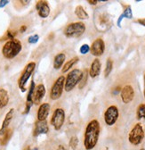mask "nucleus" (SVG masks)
<instances>
[{
	"instance_id": "3",
	"label": "nucleus",
	"mask_w": 145,
	"mask_h": 150,
	"mask_svg": "<svg viewBox=\"0 0 145 150\" xmlns=\"http://www.w3.org/2000/svg\"><path fill=\"white\" fill-rule=\"evenodd\" d=\"M82 77V71L79 69H73L71 70L67 77L65 78L64 83V89L67 92H69L73 89L77 85H78Z\"/></svg>"
},
{
	"instance_id": "12",
	"label": "nucleus",
	"mask_w": 145,
	"mask_h": 150,
	"mask_svg": "<svg viewBox=\"0 0 145 150\" xmlns=\"http://www.w3.org/2000/svg\"><path fill=\"white\" fill-rule=\"evenodd\" d=\"M36 10L38 11V14L40 18L46 19L50 15L51 9L48 5V2L44 1V0H40L36 3Z\"/></svg>"
},
{
	"instance_id": "13",
	"label": "nucleus",
	"mask_w": 145,
	"mask_h": 150,
	"mask_svg": "<svg viewBox=\"0 0 145 150\" xmlns=\"http://www.w3.org/2000/svg\"><path fill=\"white\" fill-rule=\"evenodd\" d=\"M49 131L48 123L46 121H37L33 129V137H38L41 134H47Z\"/></svg>"
},
{
	"instance_id": "17",
	"label": "nucleus",
	"mask_w": 145,
	"mask_h": 150,
	"mask_svg": "<svg viewBox=\"0 0 145 150\" xmlns=\"http://www.w3.org/2000/svg\"><path fill=\"white\" fill-rule=\"evenodd\" d=\"M50 108L51 106L49 103H43L39 105L37 114L38 121H46V118L50 112Z\"/></svg>"
},
{
	"instance_id": "9",
	"label": "nucleus",
	"mask_w": 145,
	"mask_h": 150,
	"mask_svg": "<svg viewBox=\"0 0 145 150\" xmlns=\"http://www.w3.org/2000/svg\"><path fill=\"white\" fill-rule=\"evenodd\" d=\"M119 116V111L116 105L109 106L104 112V122L108 126L114 125Z\"/></svg>"
},
{
	"instance_id": "37",
	"label": "nucleus",
	"mask_w": 145,
	"mask_h": 150,
	"mask_svg": "<svg viewBox=\"0 0 145 150\" xmlns=\"http://www.w3.org/2000/svg\"><path fill=\"white\" fill-rule=\"evenodd\" d=\"M26 30H27V26H26V25H22V26L20 28V32L22 33V32H24Z\"/></svg>"
},
{
	"instance_id": "41",
	"label": "nucleus",
	"mask_w": 145,
	"mask_h": 150,
	"mask_svg": "<svg viewBox=\"0 0 145 150\" xmlns=\"http://www.w3.org/2000/svg\"><path fill=\"white\" fill-rule=\"evenodd\" d=\"M140 150H145V149H144V148H141Z\"/></svg>"
},
{
	"instance_id": "29",
	"label": "nucleus",
	"mask_w": 145,
	"mask_h": 150,
	"mask_svg": "<svg viewBox=\"0 0 145 150\" xmlns=\"http://www.w3.org/2000/svg\"><path fill=\"white\" fill-rule=\"evenodd\" d=\"M123 15H124V17L127 18V19H132L133 18V13H132V9H131L130 6H125V9L124 10Z\"/></svg>"
},
{
	"instance_id": "19",
	"label": "nucleus",
	"mask_w": 145,
	"mask_h": 150,
	"mask_svg": "<svg viewBox=\"0 0 145 150\" xmlns=\"http://www.w3.org/2000/svg\"><path fill=\"white\" fill-rule=\"evenodd\" d=\"M101 67H102V64H101L100 59L95 58L92 62L91 66H90V69L88 71L89 76L91 78H96L101 72Z\"/></svg>"
},
{
	"instance_id": "24",
	"label": "nucleus",
	"mask_w": 145,
	"mask_h": 150,
	"mask_svg": "<svg viewBox=\"0 0 145 150\" xmlns=\"http://www.w3.org/2000/svg\"><path fill=\"white\" fill-rule=\"evenodd\" d=\"M12 136H13V129L8 128L6 130V132L2 135V137L0 138V145H1V146H6L9 142V140L11 139Z\"/></svg>"
},
{
	"instance_id": "4",
	"label": "nucleus",
	"mask_w": 145,
	"mask_h": 150,
	"mask_svg": "<svg viewBox=\"0 0 145 150\" xmlns=\"http://www.w3.org/2000/svg\"><path fill=\"white\" fill-rule=\"evenodd\" d=\"M85 24L82 22L71 23L66 26L63 30L64 35L67 38H79L85 31Z\"/></svg>"
},
{
	"instance_id": "6",
	"label": "nucleus",
	"mask_w": 145,
	"mask_h": 150,
	"mask_svg": "<svg viewBox=\"0 0 145 150\" xmlns=\"http://www.w3.org/2000/svg\"><path fill=\"white\" fill-rule=\"evenodd\" d=\"M144 139V129L141 123H136L128 134V140L134 146L140 145Z\"/></svg>"
},
{
	"instance_id": "22",
	"label": "nucleus",
	"mask_w": 145,
	"mask_h": 150,
	"mask_svg": "<svg viewBox=\"0 0 145 150\" xmlns=\"http://www.w3.org/2000/svg\"><path fill=\"white\" fill-rule=\"evenodd\" d=\"M75 14L78 19H80V20H87L89 18L88 13H86V11L82 6H78L75 8Z\"/></svg>"
},
{
	"instance_id": "2",
	"label": "nucleus",
	"mask_w": 145,
	"mask_h": 150,
	"mask_svg": "<svg viewBox=\"0 0 145 150\" xmlns=\"http://www.w3.org/2000/svg\"><path fill=\"white\" fill-rule=\"evenodd\" d=\"M22 49V42L19 40H8L2 47L3 56L6 59H13L21 53Z\"/></svg>"
},
{
	"instance_id": "8",
	"label": "nucleus",
	"mask_w": 145,
	"mask_h": 150,
	"mask_svg": "<svg viewBox=\"0 0 145 150\" xmlns=\"http://www.w3.org/2000/svg\"><path fill=\"white\" fill-rule=\"evenodd\" d=\"M65 122V111L62 108H56L51 117V125L55 130H60Z\"/></svg>"
},
{
	"instance_id": "32",
	"label": "nucleus",
	"mask_w": 145,
	"mask_h": 150,
	"mask_svg": "<svg viewBox=\"0 0 145 150\" xmlns=\"http://www.w3.org/2000/svg\"><path fill=\"white\" fill-rule=\"evenodd\" d=\"M17 32L15 31H12V30H7L6 31V39H8L9 40H14L15 39V36H16Z\"/></svg>"
},
{
	"instance_id": "38",
	"label": "nucleus",
	"mask_w": 145,
	"mask_h": 150,
	"mask_svg": "<svg viewBox=\"0 0 145 150\" xmlns=\"http://www.w3.org/2000/svg\"><path fill=\"white\" fill-rule=\"evenodd\" d=\"M137 22H138L139 23H141V25L145 26V19H140V20H138Z\"/></svg>"
},
{
	"instance_id": "42",
	"label": "nucleus",
	"mask_w": 145,
	"mask_h": 150,
	"mask_svg": "<svg viewBox=\"0 0 145 150\" xmlns=\"http://www.w3.org/2000/svg\"><path fill=\"white\" fill-rule=\"evenodd\" d=\"M103 150H109L108 148H105V149H103Z\"/></svg>"
},
{
	"instance_id": "28",
	"label": "nucleus",
	"mask_w": 145,
	"mask_h": 150,
	"mask_svg": "<svg viewBox=\"0 0 145 150\" xmlns=\"http://www.w3.org/2000/svg\"><path fill=\"white\" fill-rule=\"evenodd\" d=\"M69 146H70L71 149L75 150L78 147V137L72 136L70 138L69 141Z\"/></svg>"
},
{
	"instance_id": "36",
	"label": "nucleus",
	"mask_w": 145,
	"mask_h": 150,
	"mask_svg": "<svg viewBox=\"0 0 145 150\" xmlns=\"http://www.w3.org/2000/svg\"><path fill=\"white\" fill-rule=\"evenodd\" d=\"M55 150H67V148H66L63 145H59Z\"/></svg>"
},
{
	"instance_id": "25",
	"label": "nucleus",
	"mask_w": 145,
	"mask_h": 150,
	"mask_svg": "<svg viewBox=\"0 0 145 150\" xmlns=\"http://www.w3.org/2000/svg\"><path fill=\"white\" fill-rule=\"evenodd\" d=\"M88 71L86 69H85L83 71H82V77H81V80L78 83V88L79 89H82L85 85H86V82H87V79H88Z\"/></svg>"
},
{
	"instance_id": "39",
	"label": "nucleus",
	"mask_w": 145,
	"mask_h": 150,
	"mask_svg": "<svg viewBox=\"0 0 145 150\" xmlns=\"http://www.w3.org/2000/svg\"><path fill=\"white\" fill-rule=\"evenodd\" d=\"M23 150H31V149H30V146H27Z\"/></svg>"
},
{
	"instance_id": "26",
	"label": "nucleus",
	"mask_w": 145,
	"mask_h": 150,
	"mask_svg": "<svg viewBox=\"0 0 145 150\" xmlns=\"http://www.w3.org/2000/svg\"><path fill=\"white\" fill-rule=\"evenodd\" d=\"M136 117L138 120L145 119V104H140L136 110Z\"/></svg>"
},
{
	"instance_id": "1",
	"label": "nucleus",
	"mask_w": 145,
	"mask_h": 150,
	"mask_svg": "<svg viewBox=\"0 0 145 150\" xmlns=\"http://www.w3.org/2000/svg\"><path fill=\"white\" fill-rule=\"evenodd\" d=\"M100 122L94 119L90 121L85 129L84 134V146L85 150H92L98 143L100 136Z\"/></svg>"
},
{
	"instance_id": "34",
	"label": "nucleus",
	"mask_w": 145,
	"mask_h": 150,
	"mask_svg": "<svg viewBox=\"0 0 145 150\" xmlns=\"http://www.w3.org/2000/svg\"><path fill=\"white\" fill-rule=\"evenodd\" d=\"M123 18H124V15H123V13L119 16V18H118V27H120L121 25H120V23H121V22H122V20H123Z\"/></svg>"
},
{
	"instance_id": "23",
	"label": "nucleus",
	"mask_w": 145,
	"mask_h": 150,
	"mask_svg": "<svg viewBox=\"0 0 145 150\" xmlns=\"http://www.w3.org/2000/svg\"><path fill=\"white\" fill-rule=\"evenodd\" d=\"M78 61H79L78 56H75V57L71 58L69 61H68V62L63 65V67L62 68V73H66V72H68V71H69V70H70L72 67L74 66V64H77Z\"/></svg>"
},
{
	"instance_id": "5",
	"label": "nucleus",
	"mask_w": 145,
	"mask_h": 150,
	"mask_svg": "<svg viewBox=\"0 0 145 150\" xmlns=\"http://www.w3.org/2000/svg\"><path fill=\"white\" fill-rule=\"evenodd\" d=\"M35 68H36L35 62H30L25 66L22 75L20 76L19 80H18V86H19L22 92L26 91V84H27L28 81L29 80V78L31 77L32 73L34 72Z\"/></svg>"
},
{
	"instance_id": "40",
	"label": "nucleus",
	"mask_w": 145,
	"mask_h": 150,
	"mask_svg": "<svg viewBox=\"0 0 145 150\" xmlns=\"http://www.w3.org/2000/svg\"><path fill=\"white\" fill-rule=\"evenodd\" d=\"M144 98H145V73H144Z\"/></svg>"
},
{
	"instance_id": "27",
	"label": "nucleus",
	"mask_w": 145,
	"mask_h": 150,
	"mask_svg": "<svg viewBox=\"0 0 145 150\" xmlns=\"http://www.w3.org/2000/svg\"><path fill=\"white\" fill-rule=\"evenodd\" d=\"M112 68H113V61L111 58H108L107 59V62H106V67L104 69V76L107 78L110 73L112 71Z\"/></svg>"
},
{
	"instance_id": "10",
	"label": "nucleus",
	"mask_w": 145,
	"mask_h": 150,
	"mask_svg": "<svg viewBox=\"0 0 145 150\" xmlns=\"http://www.w3.org/2000/svg\"><path fill=\"white\" fill-rule=\"evenodd\" d=\"M104 50H105V43L101 38L96 39L92 43L91 47H90V52H91V54L94 56H96V57L102 55L104 53Z\"/></svg>"
},
{
	"instance_id": "14",
	"label": "nucleus",
	"mask_w": 145,
	"mask_h": 150,
	"mask_svg": "<svg viewBox=\"0 0 145 150\" xmlns=\"http://www.w3.org/2000/svg\"><path fill=\"white\" fill-rule=\"evenodd\" d=\"M46 87L44 84H39L38 86H36L35 91H34V95H33V104L35 105H40L41 101L43 100L45 95H46Z\"/></svg>"
},
{
	"instance_id": "31",
	"label": "nucleus",
	"mask_w": 145,
	"mask_h": 150,
	"mask_svg": "<svg viewBox=\"0 0 145 150\" xmlns=\"http://www.w3.org/2000/svg\"><path fill=\"white\" fill-rule=\"evenodd\" d=\"M80 53L82 54H86L89 51H90V47L87 45V44H84L80 47V49H79Z\"/></svg>"
},
{
	"instance_id": "11",
	"label": "nucleus",
	"mask_w": 145,
	"mask_h": 150,
	"mask_svg": "<svg viewBox=\"0 0 145 150\" xmlns=\"http://www.w3.org/2000/svg\"><path fill=\"white\" fill-rule=\"evenodd\" d=\"M122 102L124 104H129L134 98V89L131 85H125L120 92Z\"/></svg>"
},
{
	"instance_id": "33",
	"label": "nucleus",
	"mask_w": 145,
	"mask_h": 150,
	"mask_svg": "<svg viewBox=\"0 0 145 150\" xmlns=\"http://www.w3.org/2000/svg\"><path fill=\"white\" fill-rule=\"evenodd\" d=\"M8 3H9L8 0H0V8L5 7Z\"/></svg>"
},
{
	"instance_id": "7",
	"label": "nucleus",
	"mask_w": 145,
	"mask_h": 150,
	"mask_svg": "<svg viewBox=\"0 0 145 150\" xmlns=\"http://www.w3.org/2000/svg\"><path fill=\"white\" fill-rule=\"evenodd\" d=\"M64 83H65V77L63 75H61L60 77L56 79V81L53 82L51 89H50V98L52 100L59 99L64 90Z\"/></svg>"
},
{
	"instance_id": "30",
	"label": "nucleus",
	"mask_w": 145,
	"mask_h": 150,
	"mask_svg": "<svg viewBox=\"0 0 145 150\" xmlns=\"http://www.w3.org/2000/svg\"><path fill=\"white\" fill-rule=\"evenodd\" d=\"M39 40V36L38 34H34L30 37H29V39H28V42L29 44H36Z\"/></svg>"
},
{
	"instance_id": "18",
	"label": "nucleus",
	"mask_w": 145,
	"mask_h": 150,
	"mask_svg": "<svg viewBox=\"0 0 145 150\" xmlns=\"http://www.w3.org/2000/svg\"><path fill=\"white\" fill-rule=\"evenodd\" d=\"M13 115H14V109L13 108H11L8 112H7V114L5 116V119L2 122V125H1V128H0V135H3L5 132H6V130L8 129L13 118Z\"/></svg>"
},
{
	"instance_id": "21",
	"label": "nucleus",
	"mask_w": 145,
	"mask_h": 150,
	"mask_svg": "<svg viewBox=\"0 0 145 150\" xmlns=\"http://www.w3.org/2000/svg\"><path fill=\"white\" fill-rule=\"evenodd\" d=\"M9 103V94L6 89L0 88V109L6 107Z\"/></svg>"
},
{
	"instance_id": "16",
	"label": "nucleus",
	"mask_w": 145,
	"mask_h": 150,
	"mask_svg": "<svg viewBox=\"0 0 145 150\" xmlns=\"http://www.w3.org/2000/svg\"><path fill=\"white\" fill-rule=\"evenodd\" d=\"M35 81L32 80L29 88V92H28V95H27V100H26V106H25V110L23 112V114H28L29 112L32 105H33V95H34V91H35Z\"/></svg>"
},
{
	"instance_id": "35",
	"label": "nucleus",
	"mask_w": 145,
	"mask_h": 150,
	"mask_svg": "<svg viewBox=\"0 0 145 150\" xmlns=\"http://www.w3.org/2000/svg\"><path fill=\"white\" fill-rule=\"evenodd\" d=\"M90 5H93V6H95V5H97V3H98V1H96V0H88L87 1Z\"/></svg>"
},
{
	"instance_id": "20",
	"label": "nucleus",
	"mask_w": 145,
	"mask_h": 150,
	"mask_svg": "<svg viewBox=\"0 0 145 150\" xmlns=\"http://www.w3.org/2000/svg\"><path fill=\"white\" fill-rule=\"evenodd\" d=\"M66 59V55L64 53H59L57 54L53 58V68L55 70H59L62 68V66L64 64V61Z\"/></svg>"
},
{
	"instance_id": "15",
	"label": "nucleus",
	"mask_w": 145,
	"mask_h": 150,
	"mask_svg": "<svg viewBox=\"0 0 145 150\" xmlns=\"http://www.w3.org/2000/svg\"><path fill=\"white\" fill-rule=\"evenodd\" d=\"M111 26V19L108 13H101L98 16V23L96 24V27L100 30H106L109 27Z\"/></svg>"
}]
</instances>
